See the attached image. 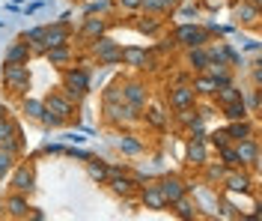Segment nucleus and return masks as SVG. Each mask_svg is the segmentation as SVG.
Returning <instances> with one entry per match:
<instances>
[{
    "instance_id": "obj_34",
    "label": "nucleus",
    "mask_w": 262,
    "mask_h": 221,
    "mask_svg": "<svg viewBox=\"0 0 262 221\" xmlns=\"http://www.w3.org/2000/svg\"><path fill=\"white\" fill-rule=\"evenodd\" d=\"M209 137H212L214 147H227V144H229V135H227V132H212Z\"/></svg>"
},
{
    "instance_id": "obj_30",
    "label": "nucleus",
    "mask_w": 262,
    "mask_h": 221,
    "mask_svg": "<svg viewBox=\"0 0 262 221\" xmlns=\"http://www.w3.org/2000/svg\"><path fill=\"white\" fill-rule=\"evenodd\" d=\"M24 111H27L30 117L42 119V114H45V105H42V102H36V99H24Z\"/></svg>"
},
{
    "instance_id": "obj_28",
    "label": "nucleus",
    "mask_w": 262,
    "mask_h": 221,
    "mask_svg": "<svg viewBox=\"0 0 262 221\" xmlns=\"http://www.w3.org/2000/svg\"><path fill=\"white\" fill-rule=\"evenodd\" d=\"M6 206H9V212H12L15 218H24V215H27V200H24V197H12Z\"/></svg>"
},
{
    "instance_id": "obj_13",
    "label": "nucleus",
    "mask_w": 262,
    "mask_h": 221,
    "mask_svg": "<svg viewBox=\"0 0 262 221\" xmlns=\"http://www.w3.org/2000/svg\"><path fill=\"white\" fill-rule=\"evenodd\" d=\"M122 60L131 63V66H137V69L149 66V54L143 51V48H125V51H122Z\"/></svg>"
},
{
    "instance_id": "obj_21",
    "label": "nucleus",
    "mask_w": 262,
    "mask_h": 221,
    "mask_svg": "<svg viewBox=\"0 0 262 221\" xmlns=\"http://www.w3.org/2000/svg\"><path fill=\"white\" fill-rule=\"evenodd\" d=\"M173 206H176V215L179 218H194L196 215V206L188 200V197H179V200H173Z\"/></svg>"
},
{
    "instance_id": "obj_32",
    "label": "nucleus",
    "mask_w": 262,
    "mask_h": 221,
    "mask_svg": "<svg viewBox=\"0 0 262 221\" xmlns=\"http://www.w3.org/2000/svg\"><path fill=\"white\" fill-rule=\"evenodd\" d=\"M12 162H15V153H9L6 147H0V176L12 168Z\"/></svg>"
},
{
    "instance_id": "obj_4",
    "label": "nucleus",
    "mask_w": 262,
    "mask_h": 221,
    "mask_svg": "<svg viewBox=\"0 0 262 221\" xmlns=\"http://www.w3.org/2000/svg\"><path fill=\"white\" fill-rule=\"evenodd\" d=\"M158 188H161V194H164V200H167V204H173V200L185 197V191H188V186L182 183L179 176H164L161 183H158Z\"/></svg>"
},
{
    "instance_id": "obj_27",
    "label": "nucleus",
    "mask_w": 262,
    "mask_h": 221,
    "mask_svg": "<svg viewBox=\"0 0 262 221\" xmlns=\"http://www.w3.org/2000/svg\"><path fill=\"white\" fill-rule=\"evenodd\" d=\"M221 155H224V165L227 168H242V162H238V155H235V147H221Z\"/></svg>"
},
{
    "instance_id": "obj_20",
    "label": "nucleus",
    "mask_w": 262,
    "mask_h": 221,
    "mask_svg": "<svg viewBox=\"0 0 262 221\" xmlns=\"http://www.w3.org/2000/svg\"><path fill=\"white\" fill-rule=\"evenodd\" d=\"M45 54H48V60L54 63V66H63V63H69V57H72L66 45H54V48H48Z\"/></svg>"
},
{
    "instance_id": "obj_40",
    "label": "nucleus",
    "mask_w": 262,
    "mask_h": 221,
    "mask_svg": "<svg viewBox=\"0 0 262 221\" xmlns=\"http://www.w3.org/2000/svg\"><path fill=\"white\" fill-rule=\"evenodd\" d=\"M158 6H161V12H167V9L176 6V0H158Z\"/></svg>"
},
{
    "instance_id": "obj_24",
    "label": "nucleus",
    "mask_w": 262,
    "mask_h": 221,
    "mask_svg": "<svg viewBox=\"0 0 262 221\" xmlns=\"http://www.w3.org/2000/svg\"><path fill=\"white\" fill-rule=\"evenodd\" d=\"M188 60H191V66H194V69H206V66H209V54L203 51V45H196V48H191V54H188Z\"/></svg>"
},
{
    "instance_id": "obj_36",
    "label": "nucleus",
    "mask_w": 262,
    "mask_h": 221,
    "mask_svg": "<svg viewBox=\"0 0 262 221\" xmlns=\"http://www.w3.org/2000/svg\"><path fill=\"white\" fill-rule=\"evenodd\" d=\"M206 176L214 183V179H221V176H224V168H209V170H206Z\"/></svg>"
},
{
    "instance_id": "obj_9",
    "label": "nucleus",
    "mask_w": 262,
    "mask_h": 221,
    "mask_svg": "<svg viewBox=\"0 0 262 221\" xmlns=\"http://www.w3.org/2000/svg\"><path fill=\"white\" fill-rule=\"evenodd\" d=\"M66 39H69V30L66 27H45V36H42V51H48L54 45H66Z\"/></svg>"
},
{
    "instance_id": "obj_14",
    "label": "nucleus",
    "mask_w": 262,
    "mask_h": 221,
    "mask_svg": "<svg viewBox=\"0 0 262 221\" xmlns=\"http://www.w3.org/2000/svg\"><path fill=\"white\" fill-rule=\"evenodd\" d=\"M229 137H235V140H245V137H253V126L247 123V119H232V126L227 129Z\"/></svg>"
},
{
    "instance_id": "obj_2",
    "label": "nucleus",
    "mask_w": 262,
    "mask_h": 221,
    "mask_svg": "<svg viewBox=\"0 0 262 221\" xmlns=\"http://www.w3.org/2000/svg\"><path fill=\"white\" fill-rule=\"evenodd\" d=\"M206 39H209V33H206L203 27H191V24H182L179 30H176V42H182V45H188V48H196V45H206Z\"/></svg>"
},
{
    "instance_id": "obj_17",
    "label": "nucleus",
    "mask_w": 262,
    "mask_h": 221,
    "mask_svg": "<svg viewBox=\"0 0 262 221\" xmlns=\"http://www.w3.org/2000/svg\"><path fill=\"white\" fill-rule=\"evenodd\" d=\"M107 179H111V186H114L116 194H128L131 188L137 186V179H131V176H119V173H111Z\"/></svg>"
},
{
    "instance_id": "obj_39",
    "label": "nucleus",
    "mask_w": 262,
    "mask_h": 221,
    "mask_svg": "<svg viewBox=\"0 0 262 221\" xmlns=\"http://www.w3.org/2000/svg\"><path fill=\"white\" fill-rule=\"evenodd\" d=\"M119 6H125V9H137L140 6V0H116Z\"/></svg>"
},
{
    "instance_id": "obj_31",
    "label": "nucleus",
    "mask_w": 262,
    "mask_h": 221,
    "mask_svg": "<svg viewBox=\"0 0 262 221\" xmlns=\"http://www.w3.org/2000/svg\"><path fill=\"white\" fill-rule=\"evenodd\" d=\"M235 15L242 18V21H256V15H259V9H256V6H247V3H242V6L235 9Z\"/></svg>"
},
{
    "instance_id": "obj_38",
    "label": "nucleus",
    "mask_w": 262,
    "mask_h": 221,
    "mask_svg": "<svg viewBox=\"0 0 262 221\" xmlns=\"http://www.w3.org/2000/svg\"><path fill=\"white\" fill-rule=\"evenodd\" d=\"M122 150H125V153H137L140 144H134V140H122Z\"/></svg>"
},
{
    "instance_id": "obj_23",
    "label": "nucleus",
    "mask_w": 262,
    "mask_h": 221,
    "mask_svg": "<svg viewBox=\"0 0 262 221\" xmlns=\"http://www.w3.org/2000/svg\"><path fill=\"white\" fill-rule=\"evenodd\" d=\"M224 114H227L229 119H247V108H245V102L238 99V102L224 105Z\"/></svg>"
},
{
    "instance_id": "obj_22",
    "label": "nucleus",
    "mask_w": 262,
    "mask_h": 221,
    "mask_svg": "<svg viewBox=\"0 0 262 221\" xmlns=\"http://www.w3.org/2000/svg\"><path fill=\"white\" fill-rule=\"evenodd\" d=\"M18 137V126L12 123V119H0V144H6V140H15Z\"/></svg>"
},
{
    "instance_id": "obj_29",
    "label": "nucleus",
    "mask_w": 262,
    "mask_h": 221,
    "mask_svg": "<svg viewBox=\"0 0 262 221\" xmlns=\"http://www.w3.org/2000/svg\"><path fill=\"white\" fill-rule=\"evenodd\" d=\"M42 36H45V27H33V30L24 33V39L30 42L33 48H39V51H42Z\"/></svg>"
},
{
    "instance_id": "obj_12",
    "label": "nucleus",
    "mask_w": 262,
    "mask_h": 221,
    "mask_svg": "<svg viewBox=\"0 0 262 221\" xmlns=\"http://www.w3.org/2000/svg\"><path fill=\"white\" fill-rule=\"evenodd\" d=\"M214 96H217V102H221V108H224V105H229V102H238V99H242V90H235V87L227 81V84H217Z\"/></svg>"
},
{
    "instance_id": "obj_1",
    "label": "nucleus",
    "mask_w": 262,
    "mask_h": 221,
    "mask_svg": "<svg viewBox=\"0 0 262 221\" xmlns=\"http://www.w3.org/2000/svg\"><path fill=\"white\" fill-rule=\"evenodd\" d=\"M3 81H6V87H9V90L24 93V90H27V84H30V72H27V66H24V63H6V66H3Z\"/></svg>"
},
{
    "instance_id": "obj_33",
    "label": "nucleus",
    "mask_w": 262,
    "mask_h": 221,
    "mask_svg": "<svg viewBox=\"0 0 262 221\" xmlns=\"http://www.w3.org/2000/svg\"><path fill=\"white\" fill-rule=\"evenodd\" d=\"M90 176H93V179H98V183H104V179L111 176V170L104 168V165H96V162H90Z\"/></svg>"
},
{
    "instance_id": "obj_11",
    "label": "nucleus",
    "mask_w": 262,
    "mask_h": 221,
    "mask_svg": "<svg viewBox=\"0 0 262 221\" xmlns=\"http://www.w3.org/2000/svg\"><path fill=\"white\" fill-rule=\"evenodd\" d=\"M250 186H253V183H250V176H247L245 170H232V173L227 176L229 191H250Z\"/></svg>"
},
{
    "instance_id": "obj_7",
    "label": "nucleus",
    "mask_w": 262,
    "mask_h": 221,
    "mask_svg": "<svg viewBox=\"0 0 262 221\" xmlns=\"http://www.w3.org/2000/svg\"><path fill=\"white\" fill-rule=\"evenodd\" d=\"M194 99H196V93H194V87H188V84H179V87H173V90H170V105H173L176 111L191 108Z\"/></svg>"
},
{
    "instance_id": "obj_18",
    "label": "nucleus",
    "mask_w": 262,
    "mask_h": 221,
    "mask_svg": "<svg viewBox=\"0 0 262 221\" xmlns=\"http://www.w3.org/2000/svg\"><path fill=\"white\" fill-rule=\"evenodd\" d=\"M27 57H30V48H27V42H18L9 48L6 54V63H27Z\"/></svg>"
},
{
    "instance_id": "obj_37",
    "label": "nucleus",
    "mask_w": 262,
    "mask_h": 221,
    "mask_svg": "<svg viewBox=\"0 0 262 221\" xmlns=\"http://www.w3.org/2000/svg\"><path fill=\"white\" fill-rule=\"evenodd\" d=\"M119 96H122V93H119V87H111V90L104 93V99H107V102H116Z\"/></svg>"
},
{
    "instance_id": "obj_3",
    "label": "nucleus",
    "mask_w": 262,
    "mask_h": 221,
    "mask_svg": "<svg viewBox=\"0 0 262 221\" xmlns=\"http://www.w3.org/2000/svg\"><path fill=\"white\" fill-rule=\"evenodd\" d=\"M66 90H69V96L81 99L83 93L90 90V75H86L83 69H72V72L66 75Z\"/></svg>"
},
{
    "instance_id": "obj_5",
    "label": "nucleus",
    "mask_w": 262,
    "mask_h": 221,
    "mask_svg": "<svg viewBox=\"0 0 262 221\" xmlns=\"http://www.w3.org/2000/svg\"><path fill=\"white\" fill-rule=\"evenodd\" d=\"M235 155H238V162L242 165H259V147H256V140L253 137H245V140H238L235 144Z\"/></svg>"
},
{
    "instance_id": "obj_16",
    "label": "nucleus",
    "mask_w": 262,
    "mask_h": 221,
    "mask_svg": "<svg viewBox=\"0 0 262 221\" xmlns=\"http://www.w3.org/2000/svg\"><path fill=\"white\" fill-rule=\"evenodd\" d=\"M122 96L128 99V105L140 108V105L146 102V87H143V84H128L125 90H122Z\"/></svg>"
},
{
    "instance_id": "obj_10",
    "label": "nucleus",
    "mask_w": 262,
    "mask_h": 221,
    "mask_svg": "<svg viewBox=\"0 0 262 221\" xmlns=\"http://www.w3.org/2000/svg\"><path fill=\"white\" fill-rule=\"evenodd\" d=\"M12 186H15L21 194L33 191V170L27 168V165H21V168L15 170V179H12Z\"/></svg>"
},
{
    "instance_id": "obj_6",
    "label": "nucleus",
    "mask_w": 262,
    "mask_h": 221,
    "mask_svg": "<svg viewBox=\"0 0 262 221\" xmlns=\"http://www.w3.org/2000/svg\"><path fill=\"white\" fill-rule=\"evenodd\" d=\"M93 54H96L101 63H107V66H111V63H116V60H122V51L116 48L111 39H96V45H93Z\"/></svg>"
},
{
    "instance_id": "obj_8",
    "label": "nucleus",
    "mask_w": 262,
    "mask_h": 221,
    "mask_svg": "<svg viewBox=\"0 0 262 221\" xmlns=\"http://www.w3.org/2000/svg\"><path fill=\"white\" fill-rule=\"evenodd\" d=\"M42 105H45V114H51V117H57V119H66L72 114V102H66L63 96H48Z\"/></svg>"
},
{
    "instance_id": "obj_19",
    "label": "nucleus",
    "mask_w": 262,
    "mask_h": 221,
    "mask_svg": "<svg viewBox=\"0 0 262 221\" xmlns=\"http://www.w3.org/2000/svg\"><path fill=\"white\" fill-rule=\"evenodd\" d=\"M214 90H217V81H214L212 75H203V78H196V81H194V93L214 96Z\"/></svg>"
},
{
    "instance_id": "obj_26",
    "label": "nucleus",
    "mask_w": 262,
    "mask_h": 221,
    "mask_svg": "<svg viewBox=\"0 0 262 221\" xmlns=\"http://www.w3.org/2000/svg\"><path fill=\"white\" fill-rule=\"evenodd\" d=\"M101 30H104V21L101 18H90L86 24H83V36H101Z\"/></svg>"
},
{
    "instance_id": "obj_42",
    "label": "nucleus",
    "mask_w": 262,
    "mask_h": 221,
    "mask_svg": "<svg viewBox=\"0 0 262 221\" xmlns=\"http://www.w3.org/2000/svg\"><path fill=\"white\" fill-rule=\"evenodd\" d=\"M250 3H253V6H259V0H250Z\"/></svg>"
},
{
    "instance_id": "obj_25",
    "label": "nucleus",
    "mask_w": 262,
    "mask_h": 221,
    "mask_svg": "<svg viewBox=\"0 0 262 221\" xmlns=\"http://www.w3.org/2000/svg\"><path fill=\"white\" fill-rule=\"evenodd\" d=\"M188 158H191L194 165H206V147H203V140H194V144L188 147Z\"/></svg>"
},
{
    "instance_id": "obj_15",
    "label": "nucleus",
    "mask_w": 262,
    "mask_h": 221,
    "mask_svg": "<svg viewBox=\"0 0 262 221\" xmlns=\"http://www.w3.org/2000/svg\"><path fill=\"white\" fill-rule=\"evenodd\" d=\"M143 204H146L149 209H164L167 200H164V194H161L158 186H146V191H143Z\"/></svg>"
},
{
    "instance_id": "obj_35",
    "label": "nucleus",
    "mask_w": 262,
    "mask_h": 221,
    "mask_svg": "<svg viewBox=\"0 0 262 221\" xmlns=\"http://www.w3.org/2000/svg\"><path fill=\"white\" fill-rule=\"evenodd\" d=\"M149 123H152V126H164L161 111H149Z\"/></svg>"
},
{
    "instance_id": "obj_41",
    "label": "nucleus",
    "mask_w": 262,
    "mask_h": 221,
    "mask_svg": "<svg viewBox=\"0 0 262 221\" xmlns=\"http://www.w3.org/2000/svg\"><path fill=\"white\" fill-rule=\"evenodd\" d=\"M6 117V108H3V105H0V119Z\"/></svg>"
}]
</instances>
